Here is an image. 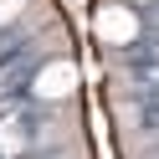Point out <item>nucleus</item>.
<instances>
[{"label":"nucleus","instance_id":"obj_1","mask_svg":"<svg viewBox=\"0 0 159 159\" xmlns=\"http://www.w3.org/2000/svg\"><path fill=\"white\" fill-rule=\"evenodd\" d=\"M67 82H72V72H67V67H52V72H41V98H57V93H67Z\"/></svg>","mask_w":159,"mask_h":159},{"label":"nucleus","instance_id":"obj_2","mask_svg":"<svg viewBox=\"0 0 159 159\" xmlns=\"http://www.w3.org/2000/svg\"><path fill=\"white\" fill-rule=\"evenodd\" d=\"M16 16H21V0H0V26H11Z\"/></svg>","mask_w":159,"mask_h":159}]
</instances>
